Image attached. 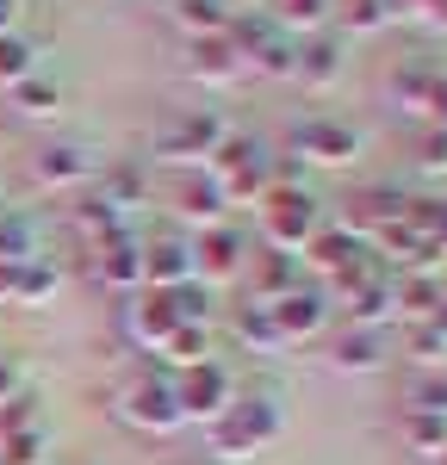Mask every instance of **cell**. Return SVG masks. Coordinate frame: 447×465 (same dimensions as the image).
Listing matches in <instances>:
<instances>
[{
    "label": "cell",
    "mask_w": 447,
    "mask_h": 465,
    "mask_svg": "<svg viewBox=\"0 0 447 465\" xmlns=\"http://www.w3.org/2000/svg\"><path fill=\"white\" fill-rule=\"evenodd\" d=\"M280 429H286V416H280V403H273L267 391L230 397V410L212 422V453H218V460L261 453V447H273V440H280Z\"/></svg>",
    "instance_id": "6da1fadb"
},
{
    "label": "cell",
    "mask_w": 447,
    "mask_h": 465,
    "mask_svg": "<svg viewBox=\"0 0 447 465\" xmlns=\"http://www.w3.org/2000/svg\"><path fill=\"white\" fill-rule=\"evenodd\" d=\"M205 174H212V186L224 193V205H261V193L273 186V155L255 143V137H224L218 155L205 162Z\"/></svg>",
    "instance_id": "7a4b0ae2"
},
{
    "label": "cell",
    "mask_w": 447,
    "mask_h": 465,
    "mask_svg": "<svg viewBox=\"0 0 447 465\" xmlns=\"http://www.w3.org/2000/svg\"><path fill=\"white\" fill-rule=\"evenodd\" d=\"M317 230H323V205L304 186H267L261 193V236H267V249L298 254Z\"/></svg>",
    "instance_id": "3957f363"
},
{
    "label": "cell",
    "mask_w": 447,
    "mask_h": 465,
    "mask_svg": "<svg viewBox=\"0 0 447 465\" xmlns=\"http://www.w3.org/2000/svg\"><path fill=\"white\" fill-rule=\"evenodd\" d=\"M118 416H124L131 429H144V434H174L186 422L181 403H174V379H155V372L131 379V385L118 391Z\"/></svg>",
    "instance_id": "277c9868"
},
{
    "label": "cell",
    "mask_w": 447,
    "mask_h": 465,
    "mask_svg": "<svg viewBox=\"0 0 447 465\" xmlns=\"http://www.w3.org/2000/svg\"><path fill=\"white\" fill-rule=\"evenodd\" d=\"M230 397H236V379L224 372L218 360H199V366H186L181 379H174V403H181L186 422H218L224 410H230Z\"/></svg>",
    "instance_id": "5b68a950"
},
{
    "label": "cell",
    "mask_w": 447,
    "mask_h": 465,
    "mask_svg": "<svg viewBox=\"0 0 447 465\" xmlns=\"http://www.w3.org/2000/svg\"><path fill=\"white\" fill-rule=\"evenodd\" d=\"M186 249H193V280H199V286L243 280V267H249V242H243L230 223H212V230H199Z\"/></svg>",
    "instance_id": "8992f818"
},
{
    "label": "cell",
    "mask_w": 447,
    "mask_h": 465,
    "mask_svg": "<svg viewBox=\"0 0 447 465\" xmlns=\"http://www.w3.org/2000/svg\"><path fill=\"white\" fill-rule=\"evenodd\" d=\"M224 137H230V124H224L218 112H181L155 137V155H168V162H212Z\"/></svg>",
    "instance_id": "52a82bcc"
},
{
    "label": "cell",
    "mask_w": 447,
    "mask_h": 465,
    "mask_svg": "<svg viewBox=\"0 0 447 465\" xmlns=\"http://www.w3.org/2000/svg\"><path fill=\"white\" fill-rule=\"evenodd\" d=\"M293 149L317 168H348V162H361V131L342 118H304L293 124Z\"/></svg>",
    "instance_id": "ba28073f"
},
{
    "label": "cell",
    "mask_w": 447,
    "mask_h": 465,
    "mask_svg": "<svg viewBox=\"0 0 447 465\" xmlns=\"http://www.w3.org/2000/svg\"><path fill=\"white\" fill-rule=\"evenodd\" d=\"M87 254H94V280H100V286H112V292H137L144 286V242H137L131 230L94 236Z\"/></svg>",
    "instance_id": "9c48e42d"
},
{
    "label": "cell",
    "mask_w": 447,
    "mask_h": 465,
    "mask_svg": "<svg viewBox=\"0 0 447 465\" xmlns=\"http://www.w3.org/2000/svg\"><path fill=\"white\" fill-rule=\"evenodd\" d=\"M32 174H37V186H87V180L100 174V155L87 143H44L32 155Z\"/></svg>",
    "instance_id": "30bf717a"
},
{
    "label": "cell",
    "mask_w": 447,
    "mask_h": 465,
    "mask_svg": "<svg viewBox=\"0 0 447 465\" xmlns=\"http://www.w3.org/2000/svg\"><path fill=\"white\" fill-rule=\"evenodd\" d=\"M124 322H131V341L137 348H155L162 354V341L181 329V311H174V292H137L131 298V311H124Z\"/></svg>",
    "instance_id": "8fae6325"
},
{
    "label": "cell",
    "mask_w": 447,
    "mask_h": 465,
    "mask_svg": "<svg viewBox=\"0 0 447 465\" xmlns=\"http://www.w3.org/2000/svg\"><path fill=\"white\" fill-rule=\"evenodd\" d=\"M342 69H348V56H342V37H330V32L298 37L293 81H304L311 94H323V87H335V81H342Z\"/></svg>",
    "instance_id": "7c38bea8"
},
{
    "label": "cell",
    "mask_w": 447,
    "mask_h": 465,
    "mask_svg": "<svg viewBox=\"0 0 447 465\" xmlns=\"http://www.w3.org/2000/svg\"><path fill=\"white\" fill-rule=\"evenodd\" d=\"M186 74L193 81H205V87H230V81H243V56H236V44L230 37H186Z\"/></svg>",
    "instance_id": "4fadbf2b"
},
{
    "label": "cell",
    "mask_w": 447,
    "mask_h": 465,
    "mask_svg": "<svg viewBox=\"0 0 447 465\" xmlns=\"http://www.w3.org/2000/svg\"><path fill=\"white\" fill-rule=\"evenodd\" d=\"M273 311V322H280V335H286V348L293 341H311V335H323V322H330V298L323 292H286L280 304H267Z\"/></svg>",
    "instance_id": "5bb4252c"
},
{
    "label": "cell",
    "mask_w": 447,
    "mask_h": 465,
    "mask_svg": "<svg viewBox=\"0 0 447 465\" xmlns=\"http://www.w3.org/2000/svg\"><path fill=\"white\" fill-rule=\"evenodd\" d=\"M193 280V249L181 236H162V242H144V286L149 292H181Z\"/></svg>",
    "instance_id": "9a60e30c"
},
{
    "label": "cell",
    "mask_w": 447,
    "mask_h": 465,
    "mask_svg": "<svg viewBox=\"0 0 447 465\" xmlns=\"http://www.w3.org/2000/svg\"><path fill=\"white\" fill-rule=\"evenodd\" d=\"M243 273H249V286H255V304H280L286 292L304 286V280H298V254H280V249L255 254Z\"/></svg>",
    "instance_id": "2e32d148"
},
{
    "label": "cell",
    "mask_w": 447,
    "mask_h": 465,
    "mask_svg": "<svg viewBox=\"0 0 447 465\" xmlns=\"http://www.w3.org/2000/svg\"><path fill=\"white\" fill-rule=\"evenodd\" d=\"M342 304H348V322H354V329H385V322H398V286H392L385 273H372L367 286H354Z\"/></svg>",
    "instance_id": "e0dca14e"
},
{
    "label": "cell",
    "mask_w": 447,
    "mask_h": 465,
    "mask_svg": "<svg viewBox=\"0 0 447 465\" xmlns=\"http://www.w3.org/2000/svg\"><path fill=\"white\" fill-rule=\"evenodd\" d=\"M330 366L335 372H379L385 366V341H379V329H342L330 341Z\"/></svg>",
    "instance_id": "ac0fdd59"
},
{
    "label": "cell",
    "mask_w": 447,
    "mask_h": 465,
    "mask_svg": "<svg viewBox=\"0 0 447 465\" xmlns=\"http://www.w3.org/2000/svg\"><path fill=\"white\" fill-rule=\"evenodd\" d=\"M398 212H404V193H398V186H367V193H354V199H348L342 230H354V236H361V230H385Z\"/></svg>",
    "instance_id": "d6986e66"
},
{
    "label": "cell",
    "mask_w": 447,
    "mask_h": 465,
    "mask_svg": "<svg viewBox=\"0 0 447 465\" xmlns=\"http://www.w3.org/2000/svg\"><path fill=\"white\" fill-rule=\"evenodd\" d=\"M174 212H181L186 223H199V230L224 223V193L212 186V174H181V186H174Z\"/></svg>",
    "instance_id": "ffe728a7"
},
{
    "label": "cell",
    "mask_w": 447,
    "mask_h": 465,
    "mask_svg": "<svg viewBox=\"0 0 447 465\" xmlns=\"http://www.w3.org/2000/svg\"><path fill=\"white\" fill-rule=\"evenodd\" d=\"M230 329H236V341L243 348H261V354H286V335H280V322H273V311L267 304H236V317H230Z\"/></svg>",
    "instance_id": "44dd1931"
},
{
    "label": "cell",
    "mask_w": 447,
    "mask_h": 465,
    "mask_svg": "<svg viewBox=\"0 0 447 465\" xmlns=\"http://www.w3.org/2000/svg\"><path fill=\"white\" fill-rule=\"evenodd\" d=\"M298 254H304L317 273H335V267H348V261L361 254V236H354V230H342V223H323V230H317Z\"/></svg>",
    "instance_id": "7402d4cb"
},
{
    "label": "cell",
    "mask_w": 447,
    "mask_h": 465,
    "mask_svg": "<svg viewBox=\"0 0 447 465\" xmlns=\"http://www.w3.org/2000/svg\"><path fill=\"white\" fill-rule=\"evenodd\" d=\"M87 193H94V199H106L112 212L124 217L131 205H144L149 186H144V174H137V168H100V174L87 180Z\"/></svg>",
    "instance_id": "603a6c76"
},
{
    "label": "cell",
    "mask_w": 447,
    "mask_h": 465,
    "mask_svg": "<svg viewBox=\"0 0 447 465\" xmlns=\"http://www.w3.org/2000/svg\"><path fill=\"white\" fill-rule=\"evenodd\" d=\"M392 286H398V317L404 322H429L442 311V280H429V273H404Z\"/></svg>",
    "instance_id": "cb8c5ba5"
},
{
    "label": "cell",
    "mask_w": 447,
    "mask_h": 465,
    "mask_svg": "<svg viewBox=\"0 0 447 465\" xmlns=\"http://www.w3.org/2000/svg\"><path fill=\"white\" fill-rule=\"evenodd\" d=\"M330 0H273V25L286 37H317L323 25H330Z\"/></svg>",
    "instance_id": "d4e9b609"
},
{
    "label": "cell",
    "mask_w": 447,
    "mask_h": 465,
    "mask_svg": "<svg viewBox=\"0 0 447 465\" xmlns=\"http://www.w3.org/2000/svg\"><path fill=\"white\" fill-rule=\"evenodd\" d=\"M174 19H181L186 37H224L236 13H230L224 0H181V6H174Z\"/></svg>",
    "instance_id": "484cf974"
},
{
    "label": "cell",
    "mask_w": 447,
    "mask_h": 465,
    "mask_svg": "<svg viewBox=\"0 0 447 465\" xmlns=\"http://www.w3.org/2000/svg\"><path fill=\"white\" fill-rule=\"evenodd\" d=\"M429 87H435V69H429V63H404V69H392V100H398L404 112H416V118L429 112Z\"/></svg>",
    "instance_id": "4316f807"
},
{
    "label": "cell",
    "mask_w": 447,
    "mask_h": 465,
    "mask_svg": "<svg viewBox=\"0 0 447 465\" xmlns=\"http://www.w3.org/2000/svg\"><path fill=\"white\" fill-rule=\"evenodd\" d=\"M404 410H416V416H442V422H447V366H435V372H416V379H410Z\"/></svg>",
    "instance_id": "83f0119b"
},
{
    "label": "cell",
    "mask_w": 447,
    "mask_h": 465,
    "mask_svg": "<svg viewBox=\"0 0 447 465\" xmlns=\"http://www.w3.org/2000/svg\"><path fill=\"white\" fill-rule=\"evenodd\" d=\"M25 74H37V50H32L19 32H6V37H0V87L13 94Z\"/></svg>",
    "instance_id": "f1b7e54d"
},
{
    "label": "cell",
    "mask_w": 447,
    "mask_h": 465,
    "mask_svg": "<svg viewBox=\"0 0 447 465\" xmlns=\"http://www.w3.org/2000/svg\"><path fill=\"white\" fill-rule=\"evenodd\" d=\"M404 440L422 453V460H442L447 453V422L442 416H416V410H404Z\"/></svg>",
    "instance_id": "f546056e"
},
{
    "label": "cell",
    "mask_w": 447,
    "mask_h": 465,
    "mask_svg": "<svg viewBox=\"0 0 447 465\" xmlns=\"http://www.w3.org/2000/svg\"><path fill=\"white\" fill-rule=\"evenodd\" d=\"M404 223L447 249V199H404Z\"/></svg>",
    "instance_id": "4dcf8cb0"
},
{
    "label": "cell",
    "mask_w": 447,
    "mask_h": 465,
    "mask_svg": "<svg viewBox=\"0 0 447 465\" xmlns=\"http://www.w3.org/2000/svg\"><path fill=\"white\" fill-rule=\"evenodd\" d=\"M410 360H416L422 372L447 366V329L442 322H410Z\"/></svg>",
    "instance_id": "1f68e13d"
},
{
    "label": "cell",
    "mask_w": 447,
    "mask_h": 465,
    "mask_svg": "<svg viewBox=\"0 0 447 465\" xmlns=\"http://www.w3.org/2000/svg\"><path fill=\"white\" fill-rule=\"evenodd\" d=\"M162 354L174 360V366H199V360H212V335H205V329H193V322H181V329H174V335H168V341H162Z\"/></svg>",
    "instance_id": "d6a6232c"
},
{
    "label": "cell",
    "mask_w": 447,
    "mask_h": 465,
    "mask_svg": "<svg viewBox=\"0 0 447 465\" xmlns=\"http://www.w3.org/2000/svg\"><path fill=\"white\" fill-rule=\"evenodd\" d=\"M56 100H63V94H56L44 74H25V81L13 87V106L25 112V118H50V112H56Z\"/></svg>",
    "instance_id": "836d02e7"
},
{
    "label": "cell",
    "mask_w": 447,
    "mask_h": 465,
    "mask_svg": "<svg viewBox=\"0 0 447 465\" xmlns=\"http://www.w3.org/2000/svg\"><path fill=\"white\" fill-rule=\"evenodd\" d=\"M174 311H181V322H193V329H212V317H218V304H212V286L186 280V286L174 292Z\"/></svg>",
    "instance_id": "e575fe53"
},
{
    "label": "cell",
    "mask_w": 447,
    "mask_h": 465,
    "mask_svg": "<svg viewBox=\"0 0 447 465\" xmlns=\"http://www.w3.org/2000/svg\"><path fill=\"white\" fill-rule=\"evenodd\" d=\"M398 13H392V0H342V25L348 32H379V25H392Z\"/></svg>",
    "instance_id": "d590c367"
},
{
    "label": "cell",
    "mask_w": 447,
    "mask_h": 465,
    "mask_svg": "<svg viewBox=\"0 0 447 465\" xmlns=\"http://www.w3.org/2000/svg\"><path fill=\"white\" fill-rule=\"evenodd\" d=\"M44 453H50V434L44 429H25V434H13V440H0V465H44Z\"/></svg>",
    "instance_id": "8d00e7d4"
},
{
    "label": "cell",
    "mask_w": 447,
    "mask_h": 465,
    "mask_svg": "<svg viewBox=\"0 0 447 465\" xmlns=\"http://www.w3.org/2000/svg\"><path fill=\"white\" fill-rule=\"evenodd\" d=\"M416 168L422 174H447V131L442 124H422L416 131Z\"/></svg>",
    "instance_id": "74e56055"
},
{
    "label": "cell",
    "mask_w": 447,
    "mask_h": 465,
    "mask_svg": "<svg viewBox=\"0 0 447 465\" xmlns=\"http://www.w3.org/2000/svg\"><path fill=\"white\" fill-rule=\"evenodd\" d=\"M25 429H44V422H37V403L19 391L0 403V440H13V434H25Z\"/></svg>",
    "instance_id": "f35d334b"
},
{
    "label": "cell",
    "mask_w": 447,
    "mask_h": 465,
    "mask_svg": "<svg viewBox=\"0 0 447 465\" xmlns=\"http://www.w3.org/2000/svg\"><path fill=\"white\" fill-rule=\"evenodd\" d=\"M367 280H372V261H367V254H354L348 267H335V273H330V292H335V298H348V292L367 286Z\"/></svg>",
    "instance_id": "ab89813d"
},
{
    "label": "cell",
    "mask_w": 447,
    "mask_h": 465,
    "mask_svg": "<svg viewBox=\"0 0 447 465\" xmlns=\"http://www.w3.org/2000/svg\"><path fill=\"white\" fill-rule=\"evenodd\" d=\"M422 124H442V131H447V69H435V87H429V112H422Z\"/></svg>",
    "instance_id": "60d3db41"
},
{
    "label": "cell",
    "mask_w": 447,
    "mask_h": 465,
    "mask_svg": "<svg viewBox=\"0 0 447 465\" xmlns=\"http://www.w3.org/2000/svg\"><path fill=\"white\" fill-rule=\"evenodd\" d=\"M6 397H19V366L0 354V403H6Z\"/></svg>",
    "instance_id": "b9f144b4"
},
{
    "label": "cell",
    "mask_w": 447,
    "mask_h": 465,
    "mask_svg": "<svg viewBox=\"0 0 447 465\" xmlns=\"http://www.w3.org/2000/svg\"><path fill=\"white\" fill-rule=\"evenodd\" d=\"M19 13H25V0H0V37L19 25Z\"/></svg>",
    "instance_id": "7bdbcfd3"
},
{
    "label": "cell",
    "mask_w": 447,
    "mask_h": 465,
    "mask_svg": "<svg viewBox=\"0 0 447 465\" xmlns=\"http://www.w3.org/2000/svg\"><path fill=\"white\" fill-rule=\"evenodd\" d=\"M442 298H447V280H442Z\"/></svg>",
    "instance_id": "ee69618b"
},
{
    "label": "cell",
    "mask_w": 447,
    "mask_h": 465,
    "mask_svg": "<svg viewBox=\"0 0 447 465\" xmlns=\"http://www.w3.org/2000/svg\"><path fill=\"white\" fill-rule=\"evenodd\" d=\"M435 465H447V453H442V460H435Z\"/></svg>",
    "instance_id": "f6af8a7d"
}]
</instances>
